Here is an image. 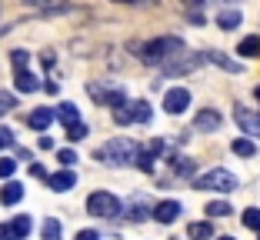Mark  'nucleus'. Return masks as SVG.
<instances>
[{
  "instance_id": "1",
  "label": "nucleus",
  "mask_w": 260,
  "mask_h": 240,
  "mask_svg": "<svg viewBox=\"0 0 260 240\" xmlns=\"http://www.w3.org/2000/svg\"><path fill=\"white\" fill-rule=\"evenodd\" d=\"M134 157H137V147H134V140H127V137H114V140H107V144H104V150L97 154V160L110 163V167H123V163H130Z\"/></svg>"
},
{
  "instance_id": "2",
  "label": "nucleus",
  "mask_w": 260,
  "mask_h": 240,
  "mask_svg": "<svg viewBox=\"0 0 260 240\" xmlns=\"http://www.w3.org/2000/svg\"><path fill=\"white\" fill-rule=\"evenodd\" d=\"M87 210L100 220H110V217H117V214H123L120 200H117L110 190H93V194L87 197Z\"/></svg>"
},
{
  "instance_id": "3",
  "label": "nucleus",
  "mask_w": 260,
  "mask_h": 240,
  "mask_svg": "<svg viewBox=\"0 0 260 240\" xmlns=\"http://www.w3.org/2000/svg\"><path fill=\"white\" fill-rule=\"evenodd\" d=\"M197 190H217V194H230V190H237V177L234 174H227L223 167H217V170H207L197 177Z\"/></svg>"
},
{
  "instance_id": "4",
  "label": "nucleus",
  "mask_w": 260,
  "mask_h": 240,
  "mask_svg": "<svg viewBox=\"0 0 260 240\" xmlns=\"http://www.w3.org/2000/svg\"><path fill=\"white\" fill-rule=\"evenodd\" d=\"M180 40L177 37H157V40H150V44H144V54H140V60L144 63H160V60H167L174 50H180Z\"/></svg>"
},
{
  "instance_id": "5",
  "label": "nucleus",
  "mask_w": 260,
  "mask_h": 240,
  "mask_svg": "<svg viewBox=\"0 0 260 240\" xmlns=\"http://www.w3.org/2000/svg\"><path fill=\"white\" fill-rule=\"evenodd\" d=\"M200 60H204L200 54H170L167 60H160V63H164L167 74H174V77H177V74H190V70H197Z\"/></svg>"
},
{
  "instance_id": "6",
  "label": "nucleus",
  "mask_w": 260,
  "mask_h": 240,
  "mask_svg": "<svg viewBox=\"0 0 260 240\" xmlns=\"http://www.w3.org/2000/svg\"><path fill=\"white\" fill-rule=\"evenodd\" d=\"M30 227H34V220L27 214H20L10 224H0V240H27L30 237Z\"/></svg>"
},
{
  "instance_id": "7",
  "label": "nucleus",
  "mask_w": 260,
  "mask_h": 240,
  "mask_svg": "<svg viewBox=\"0 0 260 240\" xmlns=\"http://www.w3.org/2000/svg\"><path fill=\"white\" fill-rule=\"evenodd\" d=\"M187 107H190V90H184V87L167 90V97H164V110L167 114H184Z\"/></svg>"
},
{
  "instance_id": "8",
  "label": "nucleus",
  "mask_w": 260,
  "mask_h": 240,
  "mask_svg": "<svg viewBox=\"0 0 260 240\" xmlns=\"http://www.w3.org/2000/svg\"><path fill=\"white\" fill-rule=\"evenodd\" d=\"M220 124H223V117L217 114V110H200V114L193 117V127H197L200 133H214Z\"/></svg>"
},
{
  "instance_id": "9",
  "label": "nucleus",
  "mask_w": 260,
  "mask_h": 240,
  "mask_svg": "<svg viewBox=\"0 0 260 240\" xmlns=\"http://www.w3.org/2000/svg\"><path fill=\"white\" fill-rule=\"evenodd\" d=\"M177 217H180V203L177 200H160L153 207V220H157V224H174Z\"/></svg>"
},
{
  "instance_id": "10",
  "label": "nucleus",
  "mask_w": 260,
  "mask_h": 240,
  "mask_svg": "<svg viewBox=\"0 0 260 240\" xmlns=\"http://www.w3.org/2000/svg\"><path fill=\"white\" fill-rule=\"evenodd\" d=\"M47 184H50V190H57V194H67L70 187H77V174L70 170V167H63L60 174H54V177H47Z\"/></svg>"
},
{
  "instance_id": "11",
  "label": "nucleus",
  "mask_w": 260,
  "mask_h": 240,
  "mask_svg": "<svg viewBox=\"0 0 260 240\" xmlns=\"http://www.w3.org/2000/svg\"><path fill=\"white\" fill-rule=\"evenodd\" d=\"M234 120L244 127V133H260V117L250 114L247 107H234Z\"/></svg>"
},
{
  "instance_id": "12",
  "label": "nucleus",
  "mask_w": 260,
  "mask_h": 240,
  "mask_svg": "<svg viewBox=\"0 0 260 240\" xmlns=\"http://www.w3.org/2000/svg\"><path fill=\"white\" fill-rule=\"evenodd\" d=\"M147 214H150V203H147V197H144V194L130 197V203H127V217H130V220H147Z\"/></svg>"
},
{
  "instance_id": "13",
  "label": "nucleus",
  "mask_w": 260,
  "mask_h": 240,
  "mask_svg": "<svg viewBox=\"0 0 260 240\" xmlns=\"http://www.w3.org/2000/svg\"><path fill=\"white\" fill-rule=\"evenodd\" d=\"M14 87L20 93H34V90H40V80L34 77L30 70H17V74H14Z\"/></svg>"
},
{
  "instance_id": "14",
  "label": "nucleus",
  "mask_w": 260,
  "mask_h": 240,
  "mask_svg": "<svg viewBox=\"0 0 260 240\" xmlns=\"http://www.w3.org/2000/svg\"><path fill=\"white\" fill-rule=\"evenodd\" d=\"M20 197H23V187L17 184V180H10V184L0 187V203H4V207H14V203H20Z\"/></svg>"
},
{
  "instance_id": "15",
  "label": "nucleus",
  "mask_w": 260,
  "mask_h": 240,
  "mask_svg": "<svg viewBox=\"0 0 260 240\" xmlns=\"http://www.w3.org/2000/svg\"><path fill=\"white\" fill-rule=\"evenodd\" d=\"M54 117H57V120H60L63 127H67V124H77V120H80V110H77V107H74V104H70V100H63V104H57Z\"/></svg>"
},
{
  "instance_id": "16",
  "label": "nucleus",
  "mask_w": 260,
  "mask_h": 240,
  "mask_svg": "<svg viewBox=\"0 0 260 240\" xmlns=\"http://www.w3.org/2000/svg\"><path fill=\"white\" fill-rule=\"evenodd\" d=\"M50 120H54V110H50V107H40V110H34V114L27 117V124H30L34 130H47Z\"/></svg>"
},
{
  "instance_id": "17",
  "label": "nucleus",
  "mask_w": 260,
  "mask_h": 240,
  "mask_svg": "<svg viewBox=\"0 0 260 240\" xmlns=\"http://www.w3.org/2000/svg\"><path fill=\"white\" fill-rule=\"evenodd\" d=\"M127 110H130V120H137V124H147V120H150V104L147 100L127 104Z\"/></svg>"
},
{
  "instance_id": "18",
  "label": "nucleus",
  "mask_w": 260,
  "mask_h": 240,
  "mask_svg": "<svg viewBox=\"0 0 260 240\" xmlns=\"http://www.w3.org/2000/svg\"><path fill=\"white\" fill-rule=\"evenodd\" d=\"M210 63H217V67H223V70H230V74H240V63L237 60H230V57H223V54H217V50H210V54H204Z\"/></svg>"
},
{
  "instance_id": "19",
  "label": "nucleus",
  "mask_w": 260,
  "mask_h": 240,
  "mask_svg": "<svg viewBox=\"0 0 260 240\" xmlns=\"http://www.w3.org/2000/svg\"><path fill=\"white\" fill-rule=\"evenodd\" d=\"M187 237H190V240H210V237H214V227H210V224H200V220H197V224L187 227Z\"/></svg>"
},
{
  "instance_id": "20",
  "label": "nucleus",
  "mask_w": 260,
  "mask_h": 240,
  "mask_svg": "<svg viewBox=\"0 0 260 240\" xmlns=\"http://www.w3.org/2000/svg\"><path fill=\"white\" fill-rule=\"evenodd\" d=\"M240 57H260V37H244L237 47Z\"/></svg>"
},
{
  "instance_id": "21",
  "label": "nucleus",
  "mask_w": 260,
  "mask_h": 240,
  "mask_svg": "<svg viewBox=\"0 0 260 240\" xmlns=\"http://www.w3.org/2000/svg\"><path fill=\"white\" fill-rule=\"evenodd\" d=\"M230 150H234L237 157H253V154H257V144H253V140H247V137H240V140H234V144H230Z\"/></svg>"
},
{
  "instance_id": "22",
  "label": "nucleus",
  "mask_w": 260,
  "mask_h": 240,
  "mask_svg": "<svg viewBox=\"0 0 260 240\" xmlns=\"http://www.w3.org/2000/svg\"><path fill=\"white\" fill-rule=\"evenodd\" d=\"M217 23H220L223 30H234L240 23V10H220V14H217Z\"/></svg>"
},
{
  "instance_id": "23",
  "label": "nucleus",
  "mask_w": 260,
  "mask_h": 240,
  "mask_svg": "<svg viewBox=\"0 0 260 240\" xmlns=\"http://www.w3.org/2000/svg\"><path fill=\"white\" fill-rule=\"evenodd\" d=\"M244 227H247V230H257V233H260V210H257V207H247V210H244Z\"/></svg>"
},
{
  "instance_id": "24",
  "label": "nucleus",
  "mask_w": 260,
  "mask_h": 240,
  "mask_svg": "<svg viewBox=\"0 0 260 240\" xmlns=\"http://www.w3.org/2000/svg\"><path fill=\"white\" fill-rule=\"evenodd\" d=\"M44 240H60V220H54V217L44 220Z\"/></svg>"
},
{
  "instance_id": "25",
  "label": "nucleus",
  "mask_w": 260,
  "mask_h": 240,
  "mask_svg": "<svg viewBox=\"0 0 260 240\" xmlns=\"http://www.w3.org/2000/svg\"><path fill=\"white\" fill-rule=\"evenodd\" d=\"M207 214H210V217H227V214H234V210H230L227 200H214V203H207Z\"/></svg>"
},
{
  "instance_id": "26",
  "label": "nucleus",
  "mask_w": 260,
  "mask_h": 240,
  "mask_svg": "<svg viewBox=\"0 0 260 240\" xmlns=\"http://www.w3.org/2000/svg\"><path fill=\"white\" fill-rule=\"evenodd\" d=\"M10 63H14V70H27L30 54H27V50H10Z\"/></svg>"
},
{
  "instance_id": "27",
  "label": "nucleus",
  "mask_w": 260,
  "mask_h": 240,
  "mask_svg": "<svg viewBox=\"0 0 260 240\" xmlns=\"http://www.w3.org/2000/svg\"><path fill=\"white\" fill-rule=\"evenodd\" d=\"M170 167L177 174H193V160H187V157H170Z\"/></svg>"
},
{
  "instance_id": "28",
  "label": "nucleus",
  "mask_w": 260,
  "mask_h": 240,
  "mask_svg": "<svg viewBox=\"0 0 260 240\" xmlns=\"http://www.w3.org/2000/svg\"><path fill=\"white\" fill-rule=\"evenodd\" d=\"M67 137H70V140H84V137H87V124H84V120L67 124Z\"/></svg>"
},
{
  "instance_id": "29",
  "label": "nucleus",
  "mask_w": 260,
  "mask_h": 240,
  "mask_svg": "<svg viewBox=\"0 0 260 240\" xmlns=\"http://www.w3.org/2000/svg\"><path fill=\"white\" fill-rule=\"evenodd\" d=\"M30 7H40V10H60L63 0H27Z\"/></svg>"
},
{
  "instance_id": "30",
  "label": "nucleus",
  "mask_w": 260,
  "mask_h": 240,
  "mask_svg": "<svg viewBox=\"0 0 260 240\" xmlns=\"http://www.w3.org/2000/svg\"><path fill=\"white\" fill-rule=\"evenodd\" d=\"M14 170H17V160H7V157H0V177H4V180L14 177Z\"/></svg>"
},
{
  "instance_id": "31",
  "label": "nucleus",
  "mask_w": 260,
  "mask_h": 240,
  "mask_svg": "<svg viewBox=\"0 0 260 240\" xmlns=\"http://www.w3.org/2000/svg\"><path fill=\"white\" fill-rule=\"evenodd\" d=\"M17 107V100H14V93H0V117L4 114H10V110Z\"/></svg>"
},
{
  "instance_id": "32",
  "label": "nucleus",
  "mask_w": 260,
  "mask_h": 240,
  "mask_svg": "<svg viewBox=\"0 0 260 240\" xmlns=\"http://www.w3.org/2000/svg\"><path fill=\"white\" fill-rule=\"evenodd\" d=\"M10 144H14V130L10 127H0V150H7Z\"/></svg>"
},
{
  "instance_id": "33",
  "label": "nucleus",
  "mask_w": 260,
  "mask_h": 240,
  "mask_svg": "<svg viewBox=\"0 0 260 240\" xmlns=\"http://www.w3.org/2000/svg\"><path fill=\"white\" fill-rule=\"evenodd\" d=\"M57 160H60L63 167H74V163H77V154H74V150H60V154H57Z\"/></svg>"
},
{
  "instance_id": "34",
  "label": "nucleus",
  "mask_w": 260,
  "mask_h": 240,
  "mask_svg": "<svg viewBox=\"0 0 260 240\" xmlns=\"http://www.w3.org/2000/svg\"><path fill=\"white\" fill-rule=\"evenodd\" d=\"M144 150H147V154H150V157H157V154H160V150H164V140H160V137H153V140H150V144H147Z\"/></svg>"
},
{
  "instance_id": "35",
  "label": "nucleus",
  "mask_w": 260,
  "mask_h": 240,
  "mask_svg": "<svg viewBox=\"0 0 260 240\" xmlns=\"http://www.w3.org/2000/svg\"><path fill=\"white\" fill-rule=\"evenodd\" d=\"M77 240H100V233L97 230H80V233H77Z\"/></svg>"
},
{
  "instance_id": "36",
  "label": "nucleus",
  "mask_w": 260,
  "mask_h": 240,
  "mask_svg": "<svg viewBox=\"0 0 260 240\" xmlns=\"http://www.w3.org/2000/svg\"><path fill=\"white\" fill-rule=\"evenodd\" d=\"M30 174H34V177H47V174H44V167H40V163H30Z\"/></svg>"
},
{
  "instance_id": "37",
  "label": "nucleus",
  "mask_w": 260,
  "mask_h": 240,
  "mask_svg": "<svg viewBox=\"0 0 260 240\" xmlns=\"http://www.w3.org/2000/svg\"><path fill=\"white\" fill-rule=\"evenodd\" d=\"M187 7H200V4H204V0H184Z\"/></svg>"
},
{
  "instance_id": "38",
  "label": "nucleus",
  "mask_w": 260,
  "mask_h": 240,
  "mask_svg": "<svg viewBox=\"0 0 260 240\" xmlns=\"http://www.w3.org/2000/svg\"><path fill=\"white\" fill-rule=\"evenodd\" d=\"M114 4H137V0H114Z\"/></svg>"
},
{
  "instance_id": "39",
  "label": "nucleus",
  "mask_w": 260,
  "mask_h": 240,
  "mask_svg": "<svg viewBox=\"0 0 260 240\" xmlns=\"http://www.w3.org/2000/svg\"><path fill=\"white\" fill-rule=\"evenodd\" d=\"M253 97H257V104H260V87H257V90H253Z\"/></svg>"
},
{
  "instance_id": "40",
  "label": "nucleus",
  "mask_w": 260,
  "mask_h": 240,
  "mask_svg": "<svg viewBox=\"0 0 260 240\" xmlns=\"http://www.w3.org/2000/svg\"><path fill=\"white\" fill-rule=\"evenodd\" d=\"M217 240H237V237H217Z\"/></svg>"
}]
</instances>
